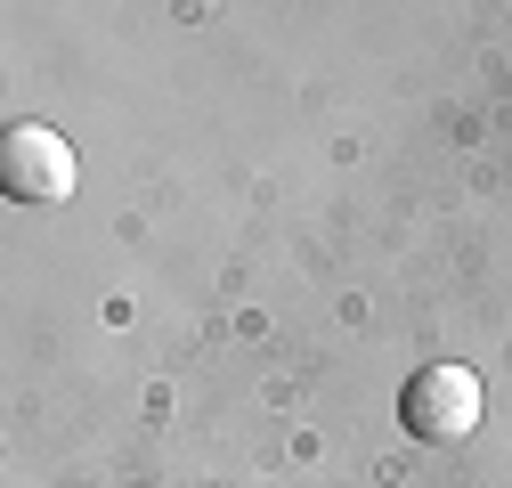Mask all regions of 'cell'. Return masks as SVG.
Here are the masks:
<instances>
[{"label":"cell","mask_w":512,"mask_h":488,"mask_svg":"<svg viewBox=\"0 0 512 488\" xmlns=\"http://www.w3.org/2000/svg\"><path fill=\"white\" fill-rule=\"evenodd\" d=\"M480 375L464 358H431V366H415L407 375V391H399V423L415 440H464L472 423H480Z\"/></svg>","instance_id":"cell-1"},{"label":"cell","mask_w":512,"mask_h":488,"mask_svg":"<svg viewBox=\"0 0 512 488\" xmlns=\"http://www.w3.org/2000/svg\"><path fill=\"white\" fill-rule=\"evenodd\" d=\"M74 147L49 131V122H9L0 131V188L17 204H66L74 196Z\"/></svg>","instance_id":"cell-2"}]
</instances>
